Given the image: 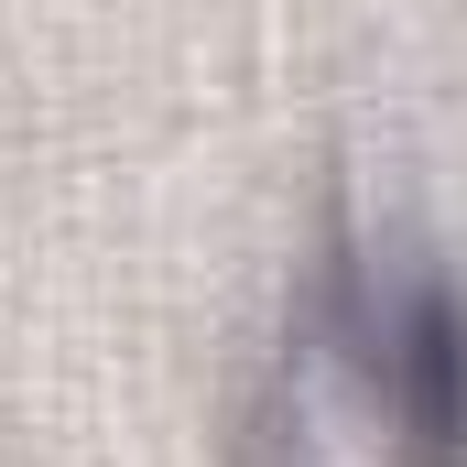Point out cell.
Returning <instances> with one entry per match:
<instances>
[{
  "label": "cell",
  "mask_w": 467,
  "mask_h": 467,
  "mask_svg": "<svg viewBox=\"0 0 467 467\" xmlns=\"http://www.w3.org/2000/svg\"><path fill=\"white\" fill-rule=\"evenodd\" d=\"M261 467H467V294L424 261H337L272 358Z\"/></svg>",
  "instance_id": "1"
}]
</instances>
